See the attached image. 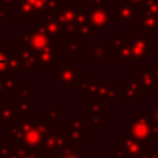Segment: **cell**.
I'll return each instance as SVG.
<instances>
[{
	"label": "cell",
	"mask_w": 158,
	"mask_h": 158,
	"mask_svg": "<svg viewBox=\"0 0 158 158\" xmlns=\"http://www.w3.org/2000/svg\"><path fill=\"white\" fill-rule=\"evenodd\" d=\"M69 133L68 137L70 141H84L86 138V130H85V118L84 117H69Z\"/></svg>",
	"instance_id": "19"
},
{
	"label": "cell",
	"mask_w": 158,
	"mask_h": 158,
	"mask_svg": "<svg viewBox=\"0 0 158 158\" xmlns=\"http://www.w3.org/2000/svg\"><path fill=\"white\" fill-rule=\"evenodd\" d=\"M27 36H28V48L33 53H38V52L46 49L47 47H49L53 43L52 38L36 22H35L33 27L28 28Z\"/></svg>",
	"instance_id": "12"
},
{
	"label": "cell",
	"mask_w": 158,
	"mask_h": 158,
	"mask_svg": "<svg viewBox=\"0 0 158 158\" xmlns=\"http://www.w3.org/2000/svg\"><path fill=\"white\" fill-rule=\"evenodd\" d=\"M7 70H9V73H14V72L22 73L23 72L22 65H21V60L15 52H12V54L7 57Z\"/></svg>",
	"instance_id": "29"
},
{
	"label": "cell",
	"mask_w": 158,
	"mask_h": 158,
	"mask_svg": "<svg viewBox=\"0 0 158 158\" xmlns=\"http://www.w3.org/2000/svg\"><path fill=\"white\" fill-rule=\"evenodd\" d=\"M147 0H120L118 2H121V4H131V5H135V6H137V5H142L143 2H146Z\"/></svg>",
	"instance_id": "37"
},
{
	"label": "cell",
	"mask_w": 158,
	"mask_h": 158,
	"mask_svg": "<svg viewBox=\"0 0 158 158\" xmlns=\"http://www.w3.org/2000/svg\"><path fill=\"white\" fill-rule=\"evenodd\" d=\"M63 0H47L46 4V9L43 14H51V15H56L62 7H63ZM42 15V14H41Z\"/></svg>",
	"instance_id": "31"
},
{
	"label": "cell",
	"mask_w": 158,
	"mask_h": 158,
	"mask_svg": "<svg viewBox=\"0 0 158 158\" xmlns=\"http://www.w3.org/2000/svg\"><path fill=\"white\" fill-rule=\"evenodd\" d=\"M80 5H83V6H89V5H91L93 4V0H80V2H79Z\"/></svg>",
	"instance_id": "42"
},
{
	"label": "cell",
	"mask_w": 158,
	"mask_h": 158,
	"mask_svg": "<svg viewBox=\"0 0 158 158\" xmlns=\"http://www.w3.org/2000/svg\"><path fill=\"white\" fill-rule=\"evenodd\" d=\"M0 40H1V28H0Z\"/></svg>",
	"instance_id": "45"
},
{
	"label": "cell",
	"mask_w": 158,
	"mask_h": 158,
	"mask_svg": "<svg viewBox=\"0 0 158 158\" xmlns=\"http://www.w3.org/2000/svg\"><path fill=\"white\" fill-rule=\"evenodd\" d=\"M16 0H1V5L9 11V10H15L16 9Z\"/></svg>",
	"instance_id": "35"
},
{
	"label": "cell",
	"mask_w": 158,
	"mask_h": 158,
	"mask_svg": "<svg viewBox=\"0 0 158 158\" xmlns=\"http://www.w3.org/2000/svg\"><path fill=\"white\" fill-rule=\"evenodd\" d=\"M36 23L44 30V32L51 37V38H63V32H62V26L57 22L54 19V15L51 14H42L40 15V20L36 21Z\"/></svg>",
	"instance_id": "17"
},
{
	"label": "cell",
	"mask_w": 158,
	"mask_h": 158,
	"mask_svg": "<svg viewBox=\"0 0 158 158\" xmlns=\"http://www.w3.org/2000/svg\"><path fill=\"white\" fill-rule=\"evenodd\" d=\"M139 158H158V151H147Z\"/></svg>",
	"instance_id": "38"
},
{
	"label": "cell",
	"mask_w": 158,
	"mask_h": 158,
	"mask_svg": "<svg viewBox=\"0 0 158 158\" xmlns=\"http://www.w3.org/2000/svg\"><path fill=\"white\" fill-rule=\"evenodd\" d=\"M52 130V122L44 117L25 118L21 122V136L22 142L28 148H42L47 135Z\"/></svg>",
	"instance_id": "1"
},
{
	"label": "cell",
	"mask_w": 158,
	"mask_h": 158,
	"mask_svg": "<svg viewBox=\"0 0 158 158\" xmlns=\"http://www.w3.org/2000/svg\"><path fill=\"white\" fill-rule=\"evenodd\" d=\"M74 25L78 31L79 37L89 38L91 40V27H90V17H89V11L86 10L85 6L79 4V9L77 11L75 19H74Z\"/></svg>",
	"instance_id": "16"
},
{
	"label": "cell",
	"mask_w": 158,
	"mask_h": 158,
	"mask_svg": "<svg viewBox=\"0 0 158 158\" xmlns=\"http://www.w3.org/2000/svg\"><path fill=\"white\" fill-rule=\"evenodd\" d=\"M37 59V67H57L58 62V46L52 43L46 49L35 53Z\"/></svg>",
	"instance_id": "18"
},
{
	"label": "cell",
	"mask_w": 158,
	"mask_h": 158,
	"mask_svg": "<svg viewBox=\"0 0 158 158\" xmlns=\"http://www.w3.org/2000/svg\"><path fill=\"white\" fill-rule=\"evenodd\" d=\"M136 27L142 30L141 32L144 35L148 33H158V17L156 16H137L135 20Z\"/></svg>",
	"instance_id": "22"
},
{
	"label": "cell",
	"mask_w": 158,
	"mask_h": 158,
	"mask_svg": "<svg viewBox=\"0 0 158 158\" xmlns=\"http://www.w3.org/2000/svg\"><path fill=\"white\" fill-rule=\"evenodd\" d=\"M14 52H15V53L17 54V57L20 58L23 72L27 70V72L33 73V72L36 70V68H37L36 54H35L28 47H19V48L15 49Z\"/></svg>",
	"instance_id": "20"
},
{
	"label": "cell",
	"mask_w": 158,
	"mask_h": 158,
	"mask_svg": "<svg viewBox=\"0 0 158 158\" xmlns=\"http://www.w3.org/2000/svg\"><path fill=\"white\" fill-rule=\"evenodd\" d=\"M136 81L139 84L143 95H153L158 89V77L154 74L152 67H142L136 73Z\"/></svg>",
	"instance_id": "13"
},
{
	"label": "cell",
	"mask_w": 158,
	"mask_h": 158,
	"mask_svg": "<svg viewBox=\"0 0 158 158\" xmlns=\"http://www.w3.org/2000/svg\"><path fill=\"white\" fill-rule=\"evenodd\" d=\"M17 94L20 95V100L17 104L19 112L27 115L35 110V90L30 88L28 84H19Z\"/></svg>",
	"instance_id": "15"
},
{
	"label": "cell",
	"mask_w": 158,
	"mask_h": 158,
	"mask_svg": "<svg viewBox=\"0 0 158 158\" xmlns=\"http://www.w3.org/2000/svg\"><path fill=\"white\" fill-rule=\"evenodd\" d=\"M7 54L4 51H0V74L9 73L7 70Z\"/></svg>",
	"instance_id": "33"
},
{
	"label": "cell",
	"mask_w": 158,
	"mask_h": 158,
	"mask_svg": "<svg viewBox=\"0 0 158 158\" xmlns=\"http://www.w3.org/2000/svg\"><path fill=\"white\" fill-rule=\"evenodd\" d=\"M101 78H80L79 81V93L80 95H91L95 90V86L99 81H101Z\"/></svg>",
	"instance_id": "25"
},
{
	"label": "cell",
	"mask_w": 158,
	"mask_h": 158,
	"mask_svg": "<svg viewBox=\"0 0 158 158\" xmlns=\"http://www.w3.org/2000/svg\"><path fill=\"white\" fill-rule=\"evenodd\" d=\"M111 56V38H91L85 46V60L93 68H101Z\"/></svg>",
	"instance_id": "3"
},
{
	"label": "cell",
	"mask_w": 158,
	"mask_h": 158,
	"mask_svg": "<svg viewBox=\"0 0 158 158\" xmlns=\"http://www.w3.org/2000/svg\"><path fill=\"white\" fill-rule=\"evenodd\" d=\"M143 16H156L158 17V2L157 0H147L141 5Z\"/></svg>",
	"instance_id": "28"
},
{
	"label": "cell",
	"mask_w": 158,
	"mask_h": 158,
	"mask_svg": "<svg viewBox=\"0 0 158 158\" xmlns=\"http://www.w3.org/2000/svg\"><path fill=\"white\" fill-rule=\"evenodd\" d=\"M15 114V107L12 105V101H4L0 107V116L4 118H11Z\"/></svg>",
	"instance_id": "32"
},
{
	"label": "cell",
	"mask_w": 158,
	"mask_h": 158,
	"mask_svg": "<svg viewBox=\"0 0 158 158\" xmlns=\"http://www.w3.org/2000/svg\"><path fill=\"white\" fill-rule=\"evenodd\" d=\"M152 69H153V72H154V74L158 77V67H152Z\"/></svg>",
	"instance_id": "43"
},
{
	"label": "cell",
	"mask_w": 158,
	"mask_h": 158,
	"mask_svg": "<svg viewBox=\"0 0 158 158\" xmlns=\"http://www.w3.org/2000/svg\"><path fill=\"white\" fill-rule=\"evenodd\" d=\"M93 100L96 101H122V89L117 83H104V80L99 81L95 86L94 93L90 95Z\"/></svg>",
	"instance_id": "8"
},
{
	"label": "cell",
	"mask_w": 158,
	"mask_h": 158,
	"mask_svg": "<svg viewBox=\"0 0 158 158\" xmlns=\"http://www.w3.org/2000/svg\"><path fill=\"white\" fill-rule=\"evenodd\" d=\"M6 17H7V10L0 4V21L6 20Z\"/></svg>",
	"instance_id": "41"
},
{
	"label": "cell",
	"mask_w": 158,
	"mask_h": 158,
	"mask_svg": "<svg viewBox=\"0 0 158 158\" xmlns=\"http://www.w3.org/2000/svg\"><path fill=\"white\" fill-rule=\"evenodd\" d=\"M95 7H101V6H109V0H93V4Z\"/></svg>",
	"instance_id": "39"
},
{
	"label": "cell",
	"mask_w": 158,
	"mask_h": 158,
	"mask_svg": "<svg viewBox=\"0 0 158 158\" xmlns=\"http://www.w3.org/2000/svg\"><path fill=\"white\" fill-rule=\"evenodd\" d=\"M109 107L101 102L93 99L85 101V122L93 130H101L102 128V114L106 112Z\"/></svg>",
	"instance_id": "9"
},
{
	"label": "cell",
	"mask_w": 158,
	"mask_h": 158,
	"mask_svg": "<svg viewBox=\"0 0 158 158\" xmlns=\"http://www.w3.org/2000/svg\"><path fill=\"white\" fill-rule=\"evenodd\" d=\"M58 158H91L85 151L80 149V143L78 141H68L65 147L62 149Z\"/></svg>",
	"instance_id": "23"
},
{
	"label": "cell",
	"mask_w": 158,
	"mask_h": 158,
	"mask_svg": "<svg viewBox=\"0 0 158 158\" xmlns=\"http://www.w3.org/2000/svg\"><path fill=\"white\" fill-rule=\"evenodd\" d=\"M17 43H19V47H28V36H27V32H20L17 35Z\"/></svg>",
	"instance_id": "34"
},
{
	"label": "cell",
	"mask_w": 158,
	"mask_h": 158,
	"mask_svg": "<svg viewBox=\"0 0 158 158\" xmlns=\"http://www.w3.org/2000/svg\"><path fill=\"white\" fill-rule=\"evenodd\" d=\"M46 111H47V118L52 122V123H56L60 117H63L64 116V114H63V111H60L56 105H48L47 107H46Z\"/></svg>",
	"instance_id": "30"
},
{
	"label": "cell",
	"mask_w": 158,
	"mask_h": 158,
	"mask_svg": "<svg viewBox=\"0 0 158 158\" xmlns=\"http://www.w3.org/2000/svg\"><path fill=\"white\" fill-rule=\"evenodd\" d=\"M137 17V6L131 4H116L112 10H110V22H120L125 23L126 28H130L131 23L135 22Z\"/></svg>",
	"instance_id": "11"
},
{
	"label": "cell",
	"mask_w": 158,
	"mask_h": 158,
	"mask_svg": "<svg viewBox=\"0 0 158 158\" xmlns=\"http://www.w3.org/2000/svg\"><path fill=\"white\" fill-rule=\"evenodd\" d=\"M78 9H79V4L78 5H73V6H63L54 15V19L57 20V22L60 26H64V25H68V23H73Z\"/></svg>",
	"instance_id": "24"
},
{
	"label": "cell",
	"mask_w": 158,
	"mask_h": 158,
	"mask_svg": "<svg viewBox=\"0 0 158 158\" xmlns=\"http://www.w3.org/2000/svg\"><path fill=\"white\" fill-rule=\"evenodd\" d=\"M131 46V60L144 62L153 54V40L142 32H131L130 37Z\"/></svg>",
	"instance_id": "4"
},
{
	"label": "cell",
	"mask_w": 158,
	"mask_h": 158,
	"mask_svg": "<svg viewBox=\"0 0 158 158\" xmlns=\"http://www.w3.org/2000/svg\"><path fill=\"white\" fill-rule=\"evenodd\" d=\"M114 157L115 158H128L123 154V152L121 151V148L118 147V144H115L114 146Z\"/></svg>",
	"instance_id": "36"
},
{
	"label": "cell",
	"mask_w": 158,
	"mask_h": 158,
	"mask_svg": "<svg viewBox=\"0 0 158 158\" xmlns=\"http://www.w3.org/2000/svg\"><path fill=\"white\" fill-rule=\"evenodd\" d=\"M118 147L123 152V154L128 158H139L142 154H144L148 148H147V142L139 141L131 135L121 133L118 136Z\"/></svg>",
	"instance_id": "10"
},
{
	"label": "cell",
	"mask_w": 158,
	"mask_h": 158,
	"mask_svg": "<svg viewBox=\"0 0 158 158\" xmlns=\"http://www.w3.org/2000/svg\"><path fill=\"white\" fill-rule=\"evenodd\" d=\"M102 158H115V157L114 156H104Z\"/></svg>",
	"instance_id": "44"
},
{
	"label": "cell",
	"mask_w": 158,
	"mask_h": 158,
	"mask_svg": "<svg viewBox=\"0 0 158 158\" xmlns=\"http://www.w3.org/2000/svg\"><path fill=\"white\" fill-rule=\"evenodd\" d=\"M151 114H152V118H153V122L158 126V104L154 106V109L151 111Z\"/></svg>",
	"instance_id": "40"
},
{
	"label": "cell",
	"mask_w": 158,
	"mask_h": 158,
	"mask_svg": "<svg viewBox=\"0 0 158 158\" xmlns=\"http://www.w3.org/2000/svg\"><path fill=\"white\" fill-rule=\"evenodd\" d=\"M68 141H69V137L68 135L64 133L63 128L51 130V132L47 135L43 142L42 152L46 154L47 158H58L62 149L68 143Z\"/></svg>",
	"instance_id": "5"
},
{
	"label": "cell",
	"mask_w": 158,
	"mask_h": 158,
	"mask_svg": "<svg viewBox=\"0 0 158 158\" xmlns=\"http://www.w3.org/2000/svg\"><path fill=\"white\" fill-rule=\"evenodd\" d=\"M111 56L116 62H125L128 68L131 65V46L125 32H115L111 38Z\"/></svg>",
	"instance_id": "7"
},
{
	"label": "cell",
	"mask_w": 158,
	"mask_h": 158,
	"mask_svg": "<svg viewBox=\"0 0 158 158\" xmlns=\"http://www.w3.org/2000/svg\"><path fill=\"white\" fill-rule=\"evenodd\" d=\"M57 78L64 89H78L80 81V67L75 65L74 60H64L62 67L57 68Z\"/></svg>",
	"instance_id": "6"
},
{
	"label": "cell",
	"mask_w": 158,
	"mask_h": 158,
	"mask_svg": "<svg viewBox=\"0 0 158 158\" xmlns=\"http://www.w3.org/2000/svg\"><path fill=\"white\" fill-rule=\"evenodd\" d=\"M157 2H158V0H157Z\"/></svg>",
	"instance_id": "46"
},
{
	"label": "cell",
	"mask_w": 158,
	"mask_h": 158,
	"mask_svg": "<svg viewBox=\"0 0 158 158\" xmlns=\"http://www.w3.org/2000/svg\"><path fill=\"white\" fill-rule=\"evenodd\" d=\"M19 80L12 75V73L2 74V89L5 94H16L19 89Z\"/></svg>",
	"instance_id": "26"
},
{
	"label": "cell",
	"mask_w": 158,
	"mask_h": 158,
	"mask_svg": "<svg viewBox=\"0 0 158 158\" xmlns=\"http://www.w3.org/2000/svg\"><path fill=\"white\" fill-rule=\"evenodd\" d=\"M132 137L148 142L158 139V126L153 122L151 111H137L130 118V133Z\"/></svg>",
	"instance_id": "2"
},
{
	"label": "cell",
	"mask_w": 158,
	"mask_h": 158,
	"mask_svg": "<svg viewBox=\"0 0 158 158\" xmlns=\"http://www.w3.org/2000/svg\"><path fill=\"white\" fill-rule=\"evenodd\" d=\"M63 49H65L69 56H73V57L79 56L80 54V37L79 36L69 37L68 42L63 44Z\"/></svg>",
	"instance_id": "27"
},
{
	"label": "cell",
	"mask_w": 158,
	"mask_h": 158,
	"mask_svg": "<svg viewBox=\"0 0 158 158\" xmlns=\"http://www.w3.org/2000/svg\"><path fill=\"white\" fill-rule=\"evenodd\" d=\"M122 96L123 100H128V101H139L142 100V89L139 86V84L136 81V79H131V78H126L125 79V86L122 89Z\"/></svg>",
	"instance_id": "21"
},
{
	"label": "cell",
	"mask_w": 158,
	"mask_h": 158,
	"mask_svg": "<svg viewBox=\"0 0 158 158\" xmlns=\"http://www.w3.org/2000/svg\"><path fill=\"white\" fill-rule=\"evenodd\" d=\"M90 27L93 33H101L110 23V10L109 6L93 7L89 12Z\"/></svg>",
	"instance_id": "14"
}]
</instances>
